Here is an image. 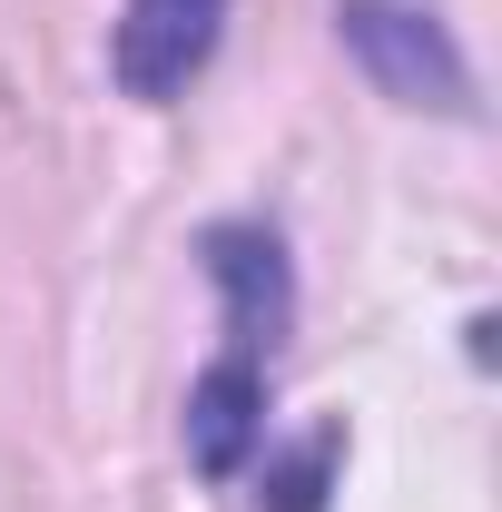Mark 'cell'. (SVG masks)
<instances>
[{
	"label": "cell",
	"instance_id": "6da1fadb",
	"mask_svg": "<svg viewBox=\"0 0 502 512\" xmlns=\"http://www.w3.org/2000/svg\"><path fill=\"white\" fill-rule=\"evenodd\" d=\"M217 30H227V0H128L119 10V89L128 99H178L197 69L217 60Z\"/></svg>",
	"mask_w": 502,
	"mask_h": 512
},
{
	"label": "cell",
	"instance_id": "5b68a950",
	"mask_svg": "<svg viewBox=\"0 0 502 512\" xmlns=\"http://www.w3.org/2000/svg\"><path fill=\"white\" fill-rule=\"evenodd\" d=\"M325 453H335V434H315V444L296 453L266 493H256V512H315V503H325V493H315V483H325Z\"/></svg>",
	"mask_w": 502,
	"mask_h": 512
},
{
	"label": "cell",
	"instance_id": "7a4b0ae2",
	"mask_svg": "<svg viewBox=\"0 0 502 512\" xmlns=\"http://www.w3.org/2000/svg\"><path fill=\"white\" fill-rule=\"evenodd\" d=\"M345 40H355V60L375 69L394 99H434V109H463V60L443 50L434 20H414V10H394V0H345Z\"/></svg>",
	"mask_w": 502,
	"mask_h": 512
},
{
	"label": "cell",
	"instance_id": "3957f363",
	"mask_svg": "<svg viewBox=\"0 0 502 512\" xmlns=\"http://www.w3.org/2000/svg\"><path fill=\"white\" fill-rule=\"evenodd\" d=\"M256 434H266V365L227 345V355L197 375V394H188V453H197V473H237V463L256 453Z\"/></svg>",
	"mask_w": 502,
	"mask_h": 512
},
{
	"label": "cell",
	"instance_id": "277c9868",
	"mask_svg": "<svg viewBox=\"0 0 502 512\" xmlns=\"http://www.w3.org/2000/svg\"><path fill=\"white\" fill-rule=\"evenodd\" d=\"M207 266L237 306V355H276V325H286V266H276V237H247V227H217L207 237Z\"/></svg>",
	"mask_w": 502,
	"mask_h": 512
}]
</instances>
